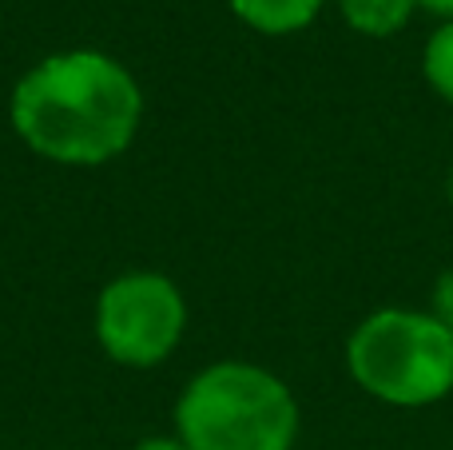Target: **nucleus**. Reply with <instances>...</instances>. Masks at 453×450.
Returning a JSON list of instances; mask_svg holds the SVG:
<instances>
[{
	"label": "nucleus",
	"instance_id": "obj_7",
	"mask_svg": "<svg viewBox=\"0 0 453 450\" xmlns=\"http://www.w3.org/2000/svg\"><path fill=\"white\" fill-rule=\"evenodd\" d=\"M422 76L446 104H453V20H441L422 48Z\"/></svg>",
	"mask_w": 453,
	"mask_h": 450
},
{
	"label": "nucleus",
	"instance_id": "obj_9",
	"mask_svg": "<svg viewBox=\"0 0 453 450\" xmlns=\"http://www.w3.org/2000/svg\"><path fill=\"white\" fill-rule=\"evenodd\" d=\"M132 450H188V443H183L180 435H148V438H140Z\"/></svg>",
	"mask_w": 453,
	"mask_h": 450
},
{
	"label": "nucleus",
	"instance_id": "obj_2",
	"mask_svg": "<svg viewBox=\"0 0 453 450\" xmlns=\"http://www.w3.org/2000/svg\"><path fill=\"white\" fill-rule=\"evenodd\" d=\"M298 427L295 391L242 359L203 367L175 403V435L188 450H295Z\"/></svg>",
	"mask_w": 453,
	"mask_h": 450
},
{
	"label": "nucleus",
	"instance_id": "obj_3",
	"mask_svg": "<svg viewBox=\"0 0 453 450\" xmlns=\"http://www.w3.org/2000/svg\"><path fill=\"white\" fill-rule=\"evenodd\" d=\"M346 371L386 407H434L453 391V331L434 311L378 307L346 339Z\"/></svg>",
	"mask_w": 453,
	"mask_h": 450
},
{
	"label": "nucleus",
	"instance_id": "obj_8",
	"mask_svg": "<svg viewBox=\"0 0 453 450\" xmlns=\"http://www.w3.org/2000/svg\"><path fill=\"white\" fill-rule=\"evenodd\" d=\"M430 311L453 331V268H446L434 279V295H430Z\"/></svg>",
	"mask_w": 453,
	"mask_h": 450
},
{
	"label": "nucleus",
	"instance_id": "obj_1",
	"mask_svg": "<svg viewBox=\"0 0 453 450\" xmlns=\"http://www.w3.org/2000/svg\"><path fill=\"white\" fill-rule=\"evenodd\" d=\"M8 120L40 159L100 167L132 148L143 124V92L116 56L68 48L16 80Z\"/></svg>",
	"mask_w": 453,
	"mask_h": 450
},
{
	"label": "nucleus",
	"instance_id": "obj_6",
	"mask_svg": "<svg viewBox=\"0 0 453 450\" xmlns=\"http://www.w3.org/2000/svg\"><path fill=\"white\" fill-rule=\"evenodd\" d=\"M338 12L358 36H398L418 12V0H338Z\"/></svg>",
	"mask_w": 453,
	"mask_h": 450
},
{
	"label": "nucleus",
	"instance_id": "obj_5",
	"mask_svg": "<svg viewBox=\"0 0 453 450\" xmlns=\"http://www.w3.org/2000/svg\"><path fill=\"white\" fill-rule=\"evenodd\" d=\"M326 0H231V12L263 36H290L314 24Z\"/></svg>",
	"mask_w": 453,
	"mask_h": 450
},
{
	"label": "nucleus",
	"instance_id": "obj_4",
	"mask_svg": "<svg viewBox=\"0 0 453 450\" xmlns=\"http://www.w3.org/2000/svg\"><path fill=\"white\" fill-rule=\"evenodd\" d=\"M188 335V299L159 271H124L96 299V339L119 367L148 371L175 355Z\"/></svg>",
	"mask_w": 453,
	"mask_h": 450
},
{
	"label": "nucleus",
	"instance_id": "obj_11",
	"mask_svg": "<svg viewBox=\"0 0 453 450\" xmlns=\"http://www.w3.org/2000/svg\"><path fill=\"white\" fill-rule=\"evenodd\" d=\"M446 199H449V207H453V164H449V172H446Z\"/></svg>",
	"mask_w": 453,
	"mask_h": 450
},
{
	"label": "nucleus",
	"instance_id": "obj_10",
	"mask_svg": "<svg viewBox=\"0 0 453 450\" xmlns=\"http://www.w3.org/2000/svg\"><path fill=\"white\" fill-rule=\"evenodd\" d=\"M418 8L441 16V20H453V0H418Z\"/></svg>",
	"mask_w": 453,
	"mask_h": 450
}]
</instances>
